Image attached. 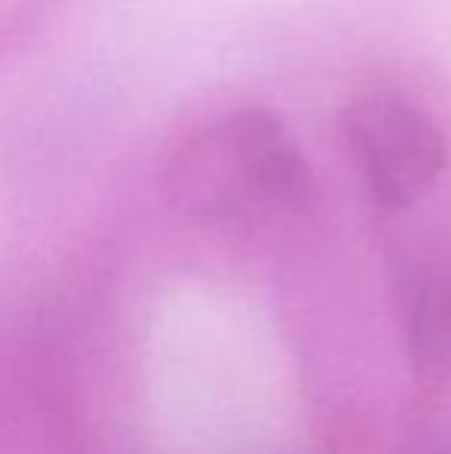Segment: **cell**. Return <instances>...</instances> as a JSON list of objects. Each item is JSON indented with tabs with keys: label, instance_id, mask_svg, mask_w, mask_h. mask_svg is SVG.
<instances>
[{
	"label": "cell",
	"instance_id": "obj_1",
	"mask_svg": "<svg viewBox=\"0 0 451 454\" xmlns=\"http://www.w3.org/2000/svg\"><path fill=\"white\" fill-rule=\"evenodd\" d=\"M343 137L380 207H411L446 170V137L408 96L362 93L343 108Z\"/></svg>",
	"mask_w": 451,
	"mask_h": 454
},
{
	"label": "cell",
	"instance_id": "obj_2",
	"mask_svg": "<svg viewBox=\"0 0 451 454\" xmlns=\"http://www.w3.org/2000/svg\"><path fill=\"white\" fill-rule=\"evenodd\" d=\"M229 155L251 201L303 207L313 198V174L288 127L266 108H235L217 121Z\"/></svg>",
	"mask_w": 451,
	"mask_h": 454
},
{
	"label": "cell",
	"instance_id": "obj_3",
	"mask_svg": "<svg viewBox=\"0 0 451 454\" xmlns=\"http://www.w3.org/2000/svg\"><path fill=\"white\" fill-rule=\"evenodd\" d=\"M408 356L417 374H451V266L430 270L415 285L408 309Z\"/></svg>",
	"mask_w": 451,
	"mask_h": 454
},
{
	"label": "cell",
	"instance_id": "obj_4",
	"mask_svg": "<svg viewBox=\"0 0 451 454\" xmlns=\"http://www.w3.org/2000/svg\"><path fill=\"white\" fill-rule=\"evenodd\" d=\"M430 454H451V433H448L446 439H442L439 445H433V451H430Z\"/></svg>",
	"mask_w": 451,
	"mask_h": 454
}]
</instances>
